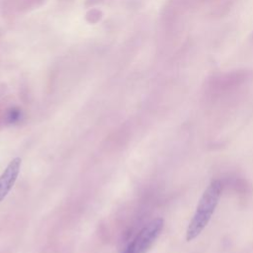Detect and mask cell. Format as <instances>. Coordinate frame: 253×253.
Wrapping results in <instances>:
<instances>
[{
	"label": "cell",
	"instance_id": "obj_3",
	"mask_svg": "<svg viewBox=\"0 0 253 253\" xmlns=\"http://www.w3.org/2000/svg\"><path fill=\"white\" fill-rule=\"evenodd\" d=\"M21 161L20 157L14 158L0 175V202L7 196L14 186L20 173Z\"/></svg>",
	"mask_w": 253,
	"mask_h": 253
},
{
	"label": "cell",
	"instance_id": "obj_2",
	"mask_svg": "<svg viewBox=\"0 0 253 253\" xmlns=\"http://www.w3.org/2000/svg\"><path fill=\"white\" fill-rule=\"evenodd\" d=\"M164 220L157 217L148 222L121 253H146L159 237Z\"/></svg>",
	"mask_w": 253,
	"mask_h": 253
},
{
	"label": "cell",
	"instance_id": "obj_4",
	"mask_svg": "<svg viewBox=\"0 0 253 253\" xmlns=\"http://www.w3.org/2000/svg\"><path fill=\"white\" fill-rule=\"evenodd\" d=\"M20 117V113L18 110H11L9 114V121L10 122H16Z\"/></svg>",
	"mask_w": 253,
	"mask_h": 253
},
{
	"label": "cell",
	"instance_id": "obj_1",
	"mask_svg": "<svg viewBox=\"0 0 253 253\" xmlns=\"http://www.w3.org/2000/svg\"><path fill=\"white\" fill-rule=\"evenodd\" d=\"M222 186L219 181H212L202 195L196 211L186 231L187 241L197 238L211 220L221 197Z\"/></svg>",
	"mask_w": 253,
	"mask_h": 253
}]
</instances>
